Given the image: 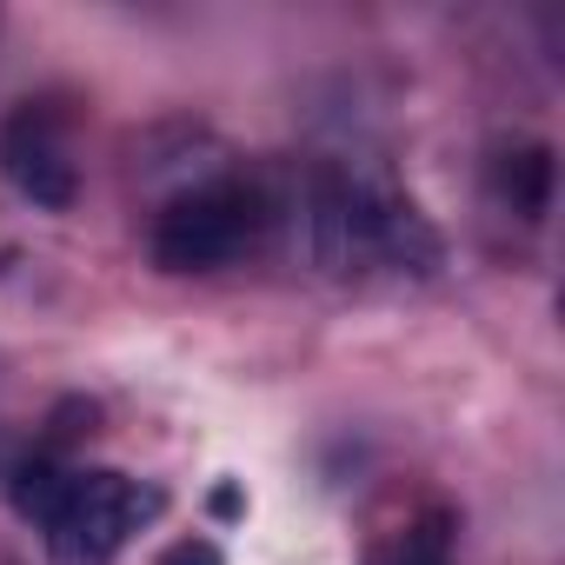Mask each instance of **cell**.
Masks as SVG:
<instances>
[{
    "mask_svg": "<svg viewBox=\"0 0 565 565\" xmlns=\"http://www.w3.org/2000/svg\"><path fill=\"white\" fill-rule=\"evenodd\" d=\"M273 193V233H287L320 273H426L439 259V233L426 213L347 167H300Z\"/></svg>",
    "mask_w": 565,
    "mask_h": 565,
    "instance_id": "cell-1",
    "label": "cell"
},
{
    "mask_svg": "<svg viewBox=\"0 0 565 565\" xmlns=\"http://www.w3.org/2000/svg\"><path fill=\"white\" fill-rule=\"evenodd\" d=\"M14 512L41 532L47 565H114L134 532H147L167 505L160 486L120 472V466H87L67 452H34L8 479Z\"/></svg>",
    "mask_w": 565,
    "mask_h": 565,
    "instance_id": "cell-2",
    "label": "cell"
},
{
    "mask_svg": "<svg viewBox=\"0 0 565 565\" xmlns=\"http://www.w3.org/2000/svg\"><path fill=\"white\" fill-rule=\"evenodd\" d=\"M273 233V193L253 173H206L180 186L147 233V253L160 273H220L239 266Z\"/></svg>",
    "mask_w": 565,
    "mask_h": 565,
    "instance_id": "cell-3",
    "label": "cell"
},
{
    "mask_svg": "<svg viewBox=\"0 0 565 565\" xmlns=\"http://www.w3.org/2000/svg\"><path fill=\"white\" fill-rule=\"evenodd\" d=\"M0 180L21 200L67 213L81 200V153H74V120L54 100H21L0 120Z\"/></svg>",
    "mask_w": 565,
    "mask_h": 565,
    "instance_id": "cell-4",
    "label": "cell"
},
{
    "mask_svg": "<svg viewBox=\"0 0 565 565\" xmlns=\"http://www.w3.org/2000/svg\"><path fill=\"white\" fill-rule=\"evenodd\" d=\"M366 565H459L452 552V512L446 505H419L399 525H386L366 545Z\"/></svg>",
    "mask_w": 565,
    "mask_h": 565,
    "instance_id": "cell-5",
    "label": "cell"
},
{
    "mask_svg": "<svg viewBox=\"0 0 565 565\" xmlns=\"http://www.w3.org/2000/svg\"><path fill=\"white\" fill-rule=\"evenodd\" d=\"M492 193H499L505 213L539 220L545 200H552V153H545V147H505V153L492 160Z\"/></svg>",
    "mask_w": 565,
    "mask_h": 565,
    "instance_id": "cell-6",
    "label": "cell"
},
{
    "mask_svg": "<svg viewBox=\"0 0 565 565\" xmlns=\"http://www.w3.org/2000/svg\"><path fill=\"white\" fill-rule=\"evenodd\" d=\"M167 565H220V552H213L206 539H193V545H180V552H173Z\"/></svg>",
    "mask_w": 565,
    "mask_h": 565,
    "instance_id": "cell-7",
    "label": "cell"
}]
</instances>
